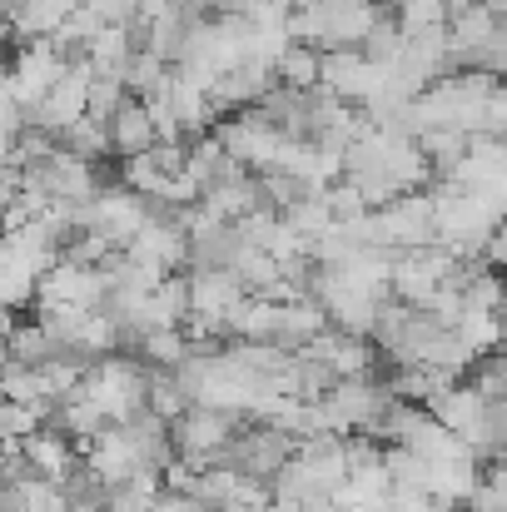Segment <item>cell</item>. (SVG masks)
<instances>
[{
	"mask_svg": "<svg viewBox=\"0 0 507 512\" xmlns=\"http://www.w3.org/2000/svg\"><path fill=\"white\" fill-rule=\"evenodd\" d=\"M90 80H95V70H90V60L80 55V60H70L65 65V75L45 90V100L25 115L35 130H45V135H60V130H70L75 120H85L90 115Z\"/></svg>",
	"mask_w": 507,
	"mask_h": 512,
	"instance_id": "cell-6",
	"label": "cell"
},
{
	"mask_svg": "<svg viewBox=\"0 0 507 512\" xmlns=\"http://www.w3.org/2000/svg\"><path fill=\"white\" fill-rule=\"evenodd\" d=\"M319 65H324V50H314V45H304V40H289V50L279 55V85H289V90H314L319 85Z\"/></svg>",
	"mask_w": 507,
	"mask_h": 512,
	"instance_id": "cell-21",
	"label": "cell"
},
{
	"mask_svg": "<svg viewBox=\"0 0 507 512\" xmlns=\"http://www.w3.org/2000/svg\"><path fill=\"white\" fill-rule=\"evenodd\" d=\"M234 433H239V413H229V408H209V403H189L179 418H169L174 458L189 463V468H209V463H219V453L234 443Z\"/></svg>",
	"mask_w": 507,
	"mask_h": 512,
	"instance_id": "cell-3",
	"label": "cell"
},
{
	"mask_svg": "<svg viewBox=\"0 0 507 512\" xmlns=\"http://www.w3.org/2000/svg\"><path fill=\"white\" fill-rule=\"evenodd\" d=\"M299 353H314L334 378H368L373 363H378V348H373V343L358 339V334H343V329H334V324L309 343V348H299Z\"/></svg>",
	"mask_w": 507,
	"mask_h": 512,
	"instance_id": "cell-12",
	"label": "cell"
},
{
	"mask_svg": "<svg viewBox=\"0 0 507 512\" xmlns=\"http://www.w3.org/2000/svg\"><path fill=\"white\" fill-rule=\"evenodd\" d=\"M40 299L75 304V309H105V269L80 264V259H55L40 274Z\"/></svg>",
	"mask_w": 507,
	"mask_h": 512,
	"instance_id": "cell-9",
	"label": "cell"
},
{
	"mask_svg": "<svg viewBox=\"0 0 507 512\" xmlns=\"http://www.w3.org/2000/svg\"><path fill=\"white\" fill-rule=\"evenodd\" d=\"M85 468L100 478V488H115V483L145 473V458H140L130 428H125V423H110L95 443H85ZM150 473H155V468H150Z\"/></svg>",
	"mask_w": 507,
	"mask_h": 512,
	"instance_id": "cell-10",
	"label": "cell"
},
{
	"mask_svg": "<svg viewBox=\"0 0 507 512\" xmlns=\"http://www.w3.org/2000/svg\"><path fill=\"white\" fill-rule=\"evenodd\" d=\"M174 174L155 160V150H145V155H130L125 165H120V184H130L135 194H145V199H160L165 194V184Z\"/></svg>",
	"mask_w": 507,
	"mask_h": 512,
	"instance_id": "cell-26",
	"label": "cell"
},
{
	"mask_svg": "<svg viewBox=\"0 0 507 512\" xmlns=\"http://www.w3.org/2000/svg\"><path fill=\"white\" fill-rule=\"evenodd\" d=\"M319 85L338 95L343 105H373L388 85L383 65H373L358 45H343V50H324V65H319Z\"/></svg>",
	"mask_w": 507,
	"mask_h": 512,
	"instance_id": "cell-8",
	"label": "cell"
},
{
	"mask_svg": "<svg viewBox=\"0 0 507 512\" xmlns=\"http://www.w3.org/2000/svg\"><path fill=\"white\" fill-rule=\"evenodd\" d=\"M20 458H25V468H30L35 478H50V483H65V478L80 468L75 438H65L55 423H50V428H35V433L20 443Z\"/></svg>",
	"mask_w": 507,
	"mask_h": 512,
	"instance_id": "cell-14",
	"label": "cell"
},
{
	"mask_svg": "<svg viewBox=\"0 0 507 512\" xmlns=\"http://www.w3.org/2000/svg\"><path fill=\"white\" fill-rule=\"evenodd\" d=\"M165 493V478L160 473H135V478H125V483H115V488H105V498H100V508L105 512H150V503Z\"/></svg>",
	"mask_w": 507,
	"mask_h": 512,
	"instance_id": "cell-19",
	"label": "cell"
},
{
	"mask_svg": "<svg viewBox=\"0 0 507 512\" xmlns=\"http://www.w3.org/2000/svg\"><path fill=\"white\" fill-rule=\"evenodd\" d=\"M50 423L65 433V438H75V443H95L105 428H110V418L85 398V393H70V398H60L55 403V413H50Z\"/></svg>",
	"mask_w": 507,
	"mask_h": 512,
	"instance_id": "cell-17",
	"label": "cell"
},
{
	"mask_svg": "<svg viewBox=\"0 0 507 512\" xmlns=\"http://www.w3.org/2000/svg\"><path fill=\"white\" fill-rule=\"evenodd\" d=\"M0 398H10V403H30V408H50V383H45V373L35 368V363H5V373H0Z\"/></svg>",
	"mask_w": 507,
	"mask_h": 512,
	"instance_id": "cell-20",
	"label": "cell"
},
{
	"mask_svg": "<svg viewBox=\"0 0 507 512\" xmlns=\"http://www.w3.org/2000/svg\"><path fill=\"white\" fill-rule=\"evenodd\" d=\"M483 259L493 264V269H507V219L493 229V239H488V249H483Z\"/></svg>",
	"mask_w": 507,
	"mask_h": 512,
	"instance_id": "cell-34",
	"label": "cell"
},
{
	"mask_svg": "<svg viewBox=\"0 0 507 512\" xmlns=\"http://www.w3.org/2000/svg\"><path fill=\"white\" fill-rule=\"evenodd\" d=\"M150 512H214L209 503H199V498H189V493H160Z\"/></svg>",
	"mask_w": 507,
	"mask_h": 512,
	"instance_id": "cell-33",
	"label": "cell"
},
{
	"mask_svg": "<svg viewBox=\"0 0 507 512\" xmlns=\"http://www.w3.org/2000/svg\"><path fill=\"white\" fill-rule=\"evenodd\" d=\"M110 150L120 155V160H130V155H145V150H155L160 145V130H155V115H150V105L140 100V95H130L110 120Z\"/></svg>",
	"mask_w": 507,
	"mask_h": 512,
	"instance_id": "cell-15",
	"label": "cell"
},
{
	"mask_svg": "<svg viewBox=\"0 0 507 512\" xmlns=\"http://www.w3.org/2000/svg\"><path fill=\"white\" fill-rule=\"evenodd\" d=\"M488 5H493V15H498V20H507V0H488Z\"/></svg>",
	"mask_w": 507,
	"mask_h": 512,
	"instance_id": "cell-37",
	"label": "cell"
},
{
	"mask_svg": "<svg viewBox=\"0 0 507 512\" xmlns=\"http://www.w3.org/2000/svg\"><path fill=\"white\" fill-rule=\"evenodd\" d=\"M329 329V309L314 299V294H294V299H279V324H274V348L284 353H299Z\"/></svg>",
	"mask_w": 507,
	"mask_h": 512,
	"instance_id": "cell-13",
	"label": "cell"
},
{
	"mask_svg": "<svg viewBox=\"0 0 507 512\" xmlns=\"http://www.w3.org/2000/svg\"><path fill=\"white\" fill-rule=\"evenodd\" d=\"M458 334L463 343L483 358V353H493V348H503V319L498 314H488V309H463V319H458Z\"/></svg>",
	"mask_w": 507,
	"mask_h": 512,
	"instance_id": "cell-28",
	"label": "cell"
},
{
	"mask_svg": "<svg viewBox=\"0 0 507 512\" xmlns=\"http://www.w3.org/2000/svg\"><path fill=\"white\" fill-rule=\"evenodd\" d=\"M145 408H155L160 418H179L184 408H189V393L179 388V378H174V368H150V383H145Z\"/></svg>",
	"mask_w": 507,
	"mask_h": 512,
	"instance_id": "cell-27",
	"label": "cell"
},
{
	"mask_svg": "<svg viewBox=\"0 0 507 512\" xmlns=\"http://www.w3.org/2000/svg\"><path fill=\"white\" fill-rule=\"evenodd\" d=\"M55 140H60L70 155H80V160H95V165L110 155V125H105V120H95V115L75 120V125H70V130H60Z\"/></svg>",
	"mask_w": 507,
	"mask_h": 512,
	"instance_id": "cell-22",
	"label": "cell"
},
{
	"mask_svg": "<svg viewBox=\"0 0 507 512\" xmlns=\"http://www.w3.org/2000/svg\"><path fill=\"white\" fill-rule=\"evenodd\" d=\"M45 423V408H30V403H0V443L5 448H15V443H25L35 428Z\"/></svg>",
	"mask_w": 507,
	"mask_h": 512,
	"instance_id": "cell-30",
	"label": "cell"
},
{
	"mask_svg": "<svg viewBox=\"0 0 507 512\" xmlns=\"http://www.w3.org/2000/svg\"><path fill=\"white\" fill-rule=\"evenodd\" d=\"M5 334H10V309L0 304V343H5Z\"/></svg>",
	"mask_w": 507,
	"mask_h": 512,
	"instance_id": "cell-35",
	"label": "cell"
},
{
	"mask_svg": "<svg viewBox=\"0 0 507 512\" xmlns=\"http://www.w3.org/2000/svg\"><path fill=\"white\" fill-rule=\"evenodd\" d=\"M70 10H75L70 0H20L15 15H10V30H15L20 40H45V35L60 30V20H65Z\"/></svg>",
	"mask_w": 507,
	"mask_h": 512,
	"instance_id": "cell-18",
	"label": "cell"
},
{
	"mask_svg": "<svg viewBox=\"0 0 507 512\" xmlns=\"http://www.w3.org/2000/svg\"><path fill=\"white\" fill-rule=\"evenodd\" d=\"M135 50H140V40H135L130 25H100L95 40L85 45V60H90L95 75H125V65H130Z\"/></svg>",
	"mask_w": 507,
	"mask_h": 512,
	"instance_id": "cell-16",
	"label": "cell"
},
{
	"mask_svg": "<svg viewBox=\"0 0 507 512\" xmlns=\"http://www.w3.org/2000/svg\"><path fill=\"white\" fill-rule=\"evenodd\" d=\"M80 60V55H75ZM65 65H70V55L45 35V40H25L20 50H15V60H10V80H5V90L15 95V105L30 115L40 100H45V90L65 75Z\"/></svg>",
	"mask_w": 507,
	"mask_h": 512,
	"instance_id": "cell-5",
	"label": "cell"
},
{
	"mask_svg": "<svg viewBox=\"0 0 507 512\" xmlns=\"http://www.w3.org/2000/svg\"><path fill=\"white\" fill-rule=\"evenodd\" d=\"M40 274H45V264L10 229H0V304L10 314L15 309H30L40 299Z\"/></svg>",
	"mask_w": 507,
	"mask_h": 512,
	"instance_id": "cell-11",
	"label": "cell"
},
{
	"mask_svg": "<svg viewBox=\"0 0 507 512\" xmlns=\"http://www.w3.org/2000/svg\"><path fill=\"white\" fill-rule=\"evenodd\" d=\"M0 403H5V398H0ZM0 448H5V443H0Z\"/></svg>",
	"mask_w": 507,
	"mask_h": 512,
	"instance_id": "cell-38",
	"label": "cell"
},
{
	"mask_svg": "<svg viewBox=\"0 0 507 512\" xmlns=\"http://www.w3.org/2000/svg\"><path fill=\"white\" fill-rule=\"evenodd\" d=\"M468 508L473 512H507V463H498V468L478 483V493L468 498Z\"/></svg>",
	"mask_w": 507,
	"mask_h": 512,
	"instance_id": "cell-32",
	"label": "cell"
},
{
	"mask_svg": "<svg viewBox=\"0 0 507 512\" xmlns=\"http://www.w3.org/2000/svg\"><path fill=\"white\" fill-rule=\"evenodd\" d=\"M145 383H150V363L145 358H125V353H105L85 368L80 378V393L110 418V423H125L145 408Z\"/></svg>",
	"mask_w": 507,
	"mask_h": 512,
	"instance_id": "cell-1",
	"label": "cell"
},
{
	"mask_svg": "<svg viewBox=\"0 0 507 512\" xmlns=\"http://www.w3.org/2000/svg\"><path fill=\"white\" fill-rule=\"evenodd\" d=\"M125 100H130L125 75H95V80H90V115H95V120H110Z\"/></svg>",
	"mask_w": 507,
	"mask_h": 512,
	"instance_id": "cell-31",
	"label": "cell"
},
{
	"mask_svg": "<svg viewBox=\"0 0 507 512\" xmlns=\"http://www.w3.org/2000/svg\"><path fill=\"white\" fill-rule=\"evenodd\" d=\"M458 70H483V75H507V20H498L468 55H458Z\"/></svg>",
	"mask_w": 507,
	"mask_h": 512,
	"instance_id": "cell-24",
	"label": "cell"
},
{
	"mask_svg": "<svg viewBox=\"0 0 507 512\" xmlns=\"http://www.w3.org/2000/svg\"><path fill=\"white\" fill-rule=\"evenodd\" d=\"M145 219H150V199L135 194L130 184H105V189L85 204V229L100 234L110 249H125Z\"/></svg>",
	"mask_w": 507,
	"mask_h": 512,
	"instance_id": "cell-7",
	"label": "cell"
},
{
	"mask_svg": "<svg viewBox=\"0 0 507 512\" xmlns=\"http://www.w3.org/2000/svg\"><path fill=\"white\" fill-rule=\"evenodd\" d=\"M214 140L244 165V170H284V160H289V150H294V135L289 130H279L269 115H259L254 105L249 110H234V115H224L219 125H214Z\"/></svg>",
	"mask_w": 507,
	"mask_h": 512,
	"instance_id": "cell-2",
	"label": "cell"
},
{
	"mask_svg": "<svg viewBox=\"0 0 507 512\" xmlns=\"http://www.w3.org/2000/svg\"><path fill=\"white\" fill-rule=\"evenodd\" d=\"M135 353L150 368H179L184 353H189V339H184V329H150V334L135 339Z\"/></svg>",
	"mask_w": 507,
	"mask_h": 512,
	"instance_id": "cell-25",
	"label": "cell"
},
{
	"mask_svg": "<svg viewBox=\"0 0 507 512\" xmlns=\"http://www.w3.org/2000/svg\"><path fill=\"white\" fill-rule=\"evenodd\" d=\"M5 348H10V358L15 363H45V358H55L60 353V343L45 334V324L40 319H30V324H10V334H5Z\"/></svg>",
	"mask_w": 507,
	"mask_h": 512,
	"instance_id": "cell-23",
	"label": "cell"
},
{
	"mask_svg": "<svg viewBox=\"0 0 507 512\" xmlns=\"http://www.w3.org/2000/svg\"><path fill=\"white\" fill-rule=\"evenodd\" d=\"M169 75V60H160L155 50H135L130 55V65H125V90L130 95H150V90H160V80Z\"/></svg>",
	"mask_w": 507,
	"mask_h": 512,
	"instance_id": "cell-29",
	"label": "cell"
},
{
	"mask_svg": "<svg viewBox=\"0 0 507 512\" xmlns=\"http://www.w3.org/2000/svg\"><path fill=\"white\" fill-rule=\"evenodd\" d=\"M15 5H20V0H0V20H10V15H15Z\"/></svg>",
	"mask_w": 507,
	"mask_h": 512,
	"instance_id": "cell-36",
	"label": "cell"
},
{
	"mask_svg": "<svg viewBox=\"0 0 507 512\" xmlns=\"http://www.w3.org/2000/svg\"><path fill=\"white\" fill-rule=\"evenodd\" d=\"M388 403H393V393H388V383H378L373 373H368V378H338L334 388L319 398L329 433H368V438H373L378 418L388 413Z\"/></svg>",
	"mask_w": 507,
	"mask_h": 512,
	"instance_id": "cell-4",
	"label": "cell"
}]
</instances>
